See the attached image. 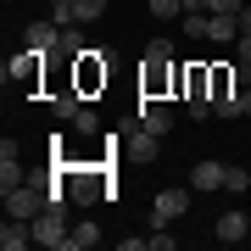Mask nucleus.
I'll list each match as a JSON object with an SVG mask.
<instances>
[{
	"label": "nucleus",
	"mask_w": 251,
	"mask_h": 251,
	"mask_svg": "<svg viewBox=\"0 0 251 251\" xmlns=\"http://www.w3.org/2000/svg\"><path fill=\"white\" fill-rule=\"evenodd\" d=\"M234 56H240V67H251V34H240V39H234Z\"/></svg>",
	"instance_id": "nucleus-23"
},
{
	"label": "nucleus",
	"mask_w": 251,
	"mask_h": 251,
	"mask_svg": "<svg viewBox=\"0 0 251 251\" xmlns=\"http://www.w3.org/2000/svg\"><path fill=\"white\" fill-rule=\"evenodd\" d=\"M50 11H56V23L73 28V11H78V0H50Z\"/></svg>",
	"instance_id": "nucleus-21"
},
{
	"label": "nucleus",
	"mask_w": 251,
	"mask_h": 251,
	"mask_svg": "<svg viewBox=\"0 0 251 251\" xmlns=\"http://www.w3.org/2000/svg\"><path fill=\"white\" fill-rule=\"evenodd\" d=\"M45 206H56L50 179H23V184H11V190H6V212H11V218H28V224H34Z\"/></svg>",
	"instance_id": "nucleus-1"
},
{
	"label": "nucleus",
	"mask_w": 251,
	"mask_h": 251,
	"mask_svg": "<svg viewBox=\"0 0 251 251\" xmlns=\"http://www.w3.org/2000/svg\"><path fill=\"white\" fill-rule=\"evenodd\" d=\"M240 34H251V6H240Z\"/></svg>",
	"instance_id": "nucleus-25"
},
{
	"label": "nucleus",
	"mask_w": 251,
	"mask_h": 251,
	"mask_svg": "<svg viewBox=\"0 0 251 251\" xmlns=\"http://www.w3.org/2000/svg\"><path fill=\"white\" fill-rule=\"evenodd\" d=\"M212 112H218V117H240V112H251V90H246V84L218 90V95H212Z\"/></svg>",
	"instance_id": "nucleus-6"
},
{
	"label": "nucleus",
	"mask_w": 251,
	"mask_h": 251,
	"mask_svg": "<svg viewBox=\"0 0 251 251\" xmlns=\"http://www.w3.org/2000/svg\"><path fill=\"white\" fill-rule=\"evenodd\" d=\"M100 11H106V0H78V11H73V23H95Z\"/></svg>",
	"instance_id": "nucleus-17"
},
{
	"label": "nucleus",
	"mask_w": 251,
	"mask_h": 251,
	"mask_svg": "<svg viewBox=\"0 0 251 251\" xmlns=\"http://www.w3.org/2000/svg\"><path fill=\"white\" fill-rule=\"evenodd\" d=\"M246 184H251V173H246V168H234V162H229V173H224V190H234V196H240Z\"/></svg>",
	"instance_id": "nucleus-18"
},
{
	"label": "nucleus",
	"mask_w": 251,
	"mask_h": 251,
	"mask_svg": "<svg viewBox=\"0 0 251 251\" xmlns=\"http://www.w3.org/2000/svg\"><path fill=\"white\" fill-rule=\"evenodd\" d=\"M45 56H50V50H34V45H28L23 56H6L0 78H6V84H39V73H45Z\"/></svg>",
	"instance_id": "nucleus-2"
},
{
	"label": "nucleus",
	"mask_w": 251,
	"mask_h": 251,
	"mask_svg": "<svg viewBox=\"0 0 251 251\" xmlns=\"http://www.w3.org/2000/svg\"><path fill=\"white\" fill-rule=\"evenodd\" d=\"M23 39L34 50H56V39H62V23H28L23 28Z\"/></svg>",
	"instance_id": "nucleus-10"
},
{
	"label": "nucleus",
	"mask_w": 251,
	"mask_h": 251,
	"mask_svg": "<svg viewBox=\"0 0 251 251\" xmlns=\"http://www.w3.org/2000/svg\"><path fill=\"white\" fill-rule=\"evenodd\" d=\"M246 218H251V212H246Z\"/></svg>",
	"instance_id": "nucleus-26"
},
{
	"label": "nucleus",
	"mask_w": 251,
	"mask_h": 251,
	"mask_svg": "<svg viewBox=\"0 0 251 251\" xmlns=\"http://www.w3.org/2000/svg\"><path fill=\"white\" fill-rule=\"evenodd\" d=\"M28 240H34V224H28V218H11V212H6V229H0V246H6V251H23Z\"/></svg>",
	"instance_id": "nucleus-9"
},
{
	"label": "nucleus",
	"mask_w": 251,
	"mask_h": 251,
	"mask_svg": "<svg viewBox=\"0 0 251 251\" xmlns=\"http://www.w3.org/2000/svg\"><path fill=\"white\" fill-rule=\"evenodd\" d=\"M206 11H240V0H206Z\"/></svg>",
	"instance_id": "nucleus-24"
},
{
	"label": "nucleus",
	"mask_w": 251,
	"mask_h": 251,
	"mask_svg": "<svg viewBox=\"0 0 251 251\" xmlns=\"http://www.w3.org/2000/svg\"><path fill=\"white\" fill-rule=\"evenodd\" d=\"M67 224H62V206H45V212L34 218V240L39 246H50V251H67Z\"/></svg>",
	"instance_id": "nucleus-3"
},
{
	"label": "nucleus",
	"mask_w": 251,
	"mask_h": 251,
	"mask_svg": "<svg viewBox=\"0 0 251 251\" xmlns=\"http://www.w3.org/2000/svg\"><path fill=\"white\" fill-rule=\"evenodd\" d=\"M156 140H162V134H151V128H134V134L123 140V156H134V162H156V151H162Z\"/></svg>",
	"instance_id": "nucleus-7"
},
{
	"label": "nucleus",
	"mask_w": 251,
	"mask_h": 251,
	"mask_svg": "<svg viewBox=\"0 0 251 251\" xmlns=\"http://www.w3.org/2000/svg\"><path fill=\"white\" fill-rule=\"evenodd\" d=\"M145 11L151 17H173V11H184V0H145Z\"/></svg>",
	"instance_id": "nucleus-19"
},
{
	"label": "nucleus",
	"mask_w": 251,
	"mask_h": 251,
	"mask_svg": "<svg viewBox=\"0 0 251 251\" xmlns=\"http://www.w3.org/2000/svg\"><path fill=\"white\" fill-rule=\"evenodd\" d=\"M184 206H190V190H162V196L151 201V229H168Z\"/></svg>",
	"instance_id": "nucleus-4"
},
{
	"label": "nucleus",
	"mask_w": 251,
	"mask_h": 251,
	"mask_svg": "<svg viewBox=\"0 0 251 251\" xmlns=\"http://www.w3.org/2000/svg\"><path fill=\"white\" fill-rule=\"evenodd\" d=\"M84 50H90V45H84V34H78V23H73V28H62V39H56V50H50V56H67V62H78Z\"/></svg>",
	"instance_id": "nucleus-13"
},
{
	"label": "nucleus",
	"mask_w": 251,
	"mask_h": 251,
	"mask_svg": "<svg viewBox=\"0 0 251 251\" xmlns=\"http://www.w3.org/2000/svg\"><path fill=\"white\" fill-rule=\"evenodd\" d=\"M95 240H100V229H95V224H78V229L67 234V251H90Z\"/></svg>",
	"instance_id": "nucleus-16"
},
{
	"label": "nucleus",
	"mask_w": 251,
	"mask_h": 251,
	"mask_svg": "<svg viewBox=\"0 0 251 251\" xmlns=\"http://www.w3.org/2000/svg\"><path fill=\"white\" fill-rule=\"evenodd\" d=\"M145 62H173V45L168 39H151V45H145Z\"/></svg>",
	"instance_id": "nucleus-20"
},
{
	"label": "nucleus",
	"mask_w": 251,
	"mask_h": 251,
	"mask_svg": "<svg viewBox=\"0 0 251 251\" xmlns=\"http://www.w3.org/2000/svg\"><path fill=\"white\" fill-rule=\"evenodd\" d=\"M50 106H56V117H67V123L84 112V106H78V90H50Z\"/></svg>",
	"instance_id": "nucleus-15"
},
{
	"label": "nucleus",
	"mask_w": 251,
	"mask_h": 251,
	"mask_svg": "<svg viewBox=\"0 0 251 251\" xmlns=\"http://www.w3.org/2000/svg\"><path fill=\"white\" fill-rule=\"evenodd\" d=\"M246 234H251V218L246 212H224V218H218V240H224V246L246 240Z\"/></svg>",
	"instance_id": "nucleus-12"
},
{
	"label": "nucleus",
	"mask_w": 251,
	"mask_h": 251,
	"mask_svg": "<svg viewBox=\"0 0 251 251\" xmlns=\"http://www.w3.org/2000/svg\"><path fill=\"white\" fill-rule=\"evenodd\" d=\"M140 128H151V134H168V128H173V112L162 106V100H140Z\"/></svg>",
	"instance_id": "nucleus-8"
},
{
	"label": "nucleus",
	"mask_w": 251,
	"mask_h": 251,
	"mask_svg": "<svg viewBox=\"0 0 251 251\" xmlns=\"http://www.w3.org/2000/svg\"><path fill=\"white\" fill-rule=\"evenodd\" d=\"M224 173H229V162H196L190 184H196V190H224Z\"/></svg>",
	"instance_id": "nucleus-11"
},
{
	"label": "nucleus",
	"mask_w": 251,
	"mask_h": 251,
	"mask_svg": "<svg viewBox=\"0 0 251 251\" xmlns=\"http://www.w3.org/2000/svg\"><path fill=\"white\" fill-rule=\"evenodd\" d=\"M100 84H106V50H84L78 56V95L100 90Z\"/></svg>",
	"instance_id": "nucleus-5"
},
{
	"label": "nucleus",
	"mask_w": 251,
	"mask_h": 251,
	"mask_svg": "<svg viewBox=\"0 0 251 251\" xmlns=\"http://www.w3.org/2000/svg\"><path fill=\"white\" fill-rule=\"evenodd\" d=\"M11 184H23V168H17V151H11V140L0 145V190H11Z\"/></svg>",
	"instance_id": "nucleus-14"
},
{
	"label": "nucleus",
	"mask_w": 251,
	"mask_h": 251,
	"mask_svg": "<svg viewBox=\"0 0 251 251\" xmlns=\"http://www.w3.org/2000/svg\"><path fill=\"white\" fill-rule=\"evenodd\" d=\"M73 128H78V134H100V117H95V112H78V117H73Z\"/></svg>",
	"instance_id": "nucleus-22"
}]
</instances>
